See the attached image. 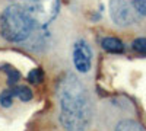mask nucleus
<instances>
[{"mask_svg": "<svg viewBox=\"0 0 146 131\" xmlns=\"http://www.w3.org/2000/svg\"><path fill=\"white\" fill-rule=\"evenodd\" d=\"M73 64L79 73H86L92 64V51L85 41H78L73 47Z\"/></svg>", "mask_w": 146, "mask_h": 131, "instance_id": "obj_5", "label": "nucleus"}, {"mask_svg": "<svg viewBox=\"0 0 146 131\" xmlns=\"http://www.w3.org/2000/svg\"><path fill=\"white\" fill-rule=\"evenodd\" d=\"M13 93H15V96H18L21 101L23 102H27V101H31L32 99V92L29 88L27 86H16L13 89Z\"/></svg>", "mask_w": 146, "mask_h": 131, "instance_id": "obj_8", "label": "nucleus"}, {"mask_svg": "<svg viewBox=\"0 0 146 131\" xmlns=\"http://www.w3.org/2000/svg\"><path fill=\"white\" fill-rule=\"evenodd\" d=\"M35 25L22 5H10L2 16V35L10 42L25 41Z\"/></svg>", "mask_w": 146, "mask_h": 131, "instance_id": "obj_2", "label": "nucleus"}, {"mask_svg": "<svg viewBox=\"0 0 146 131\" xmlns=\"http://www.w3.org/2000/svg\"><path fill=\"white\" fill-rule=\"evenodd\" d=\"M136 6L139 9V13L142 16H146V0H136Z\"/></svg>", "mask_w": 146, "mask_h": 131, "instance_id": "obj_13", "label": "nucleus"}, {"mask_svg": "<svg viewBox=\"0 0 146 131\" xmlns=\"http://www.w3.org/2000/svg\"><path fill=\"white\" fill-rule=\"evenodd\" d=\"M13 96H15L13 90L5 89L2 93H0V103H2V106H6V108H9V106L12 105V102H13Z\"/></svg>", "mask_w": 146, "mask_h": 131, "instance_id": "obj_9", "label": "nucleus"}, {"mask_svg": "<svg viewBox=\"0 0 146 131\" xmlns=\"http://www.w3.org/2000/svg\"><path fill=\"white\" fill-rule=\"evenodd\" d=\"M42 79V71L41 68H34L32 71H29V74H28V80L32 82V83H40Z\"/></svg>", "mask_w": 146, "mask_h": 131, "instance_id": "obj_11", "label": "nucleus"}, {"mask_svg": "<svg viewBox=\"0 0 146 131\" xmlns=\"http://www.w3.org/2000/svg\"><path fill=\"white\" fill-rule=\"evenodd\" d=\"M110 16L118 26H129L135 23L142 15L136 6V0H111Z\"/></svg>", "mask_w": 146, "mask_h": 131, "instance_id": "obj_4", "label": "nucleus"}, {"mask_svg": "<svg viewBox=\"0 0 146 131\" xmlns=\"http://www.w3.org/2000/svg\"><path fill=\"white\" fill-rule=\"evenodd\" d=\"M133 50L140 55H146V38H137L131 44Z\"/></svg>", "mask_w": 146, "mask_h": 131, "instance_id": "obj_10", "label": "nucleus"}, {"mask_svg": "<svg viewBox=\"0 0 146 131\" xmlns=\"http://www.w3.org/2000/svg\"><path fill=\"white\" fill-rule=\"evenodd\" d=\"M60 122L67 131H85L92 118V106L86 89L79 79L67 74L58 86Z\"/></svg>", "mask_w": 146, "mask_h": 131, "instance_id": "obj_1", "label": "nucleus"}, {"mask_svg": "<svg viewBox=\"0 0 146 131\" xmlns=\"http://www.w3.org/2000/svg\"><path fill=\"white\" fill-rule=\"evenodd\" d=\"M5 71L7 73L9 76V83L10 85H13V83H16V80H19V73H18V70L15 68H12V67H5Z\"/></svg>", "mask_w": 146, "mask_h": 131, "instance_id": "obj_12", "label": "nucleus"}, {"mask_svg": "<svg viewBox=\"0 0 146 131\" xmlns=\"http://www.w3.org/2000/svg\"><path fill=\"white\" fill-rule=\"evenodd\" d=\"M115 131H145V128L133 120H123L117 124Z\"/></svg>", "mask_w": 146, "mask_h": 131, "instance_id": "obj_7", "label": "nucleus"}, {"mask_svg": "<svg viewBox=\"0 0 146 131\" xmlns=\"http://www.w3.org/2000/svg\"><path fill=\"white\" fill-rule=\"evenodd\" d=\"M101 45H102V48L108 53H123L124 51V45L123 42H121L118 38H114V37H107V38H102L101 41Z\"/></svg>", "mask_w": 146, "mask_h": 131, "instance_id": "obj_6", "label": "nucleus"}, {"mask_svg": "<svg viewBox=\"0 0 146 131\" xmlns=\"http://www.w3.org/2000/svg\"><path fill=\"white\" fill-rule=\"evenodd\" d=\"M22 6L36 28L47 26L58 13V0H22Z\"/></svg>", "mask_w": 146, "mask_h": 131, "instance_id": "obj_3", "label": "nucleus"}]
</instances>
